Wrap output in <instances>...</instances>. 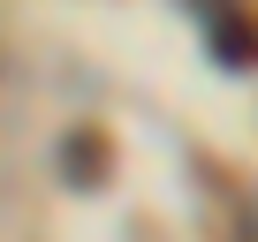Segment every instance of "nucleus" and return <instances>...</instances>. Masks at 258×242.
Segmentation results:
<instances>
[{
    "label": "nucleus",
    "instance_id": "f03ea898",
    "mask_svg": "<svg viewBox=\"0 0 258 242\" xmlns=\"http://www.w3.org/2000/svg\"><path fill=\"white\" fill-rule=\"evenodd\" d=\"M61 167H69L76 189H91V182L106 174V137H99V129H76V137L61 144Z\"/></svg>",
    "mask_w": 258,
    "mask_h": 242
},
{
    "label": "nucleus",
    "instance_id": "f257e3e1",
    "mask_svg": "<svg viewBox=\"0 0 258 242\" xmlns=\"http://www.w3.org/2000/svg\"><path fill=\"white\" fill-rule=\"evenodd\" d=\"M213 53L228 61V68H258V16H228V8H213Z\"/></svg>",
    "mask_w": 258,
    "mask_h": 242
}]
</instances>
